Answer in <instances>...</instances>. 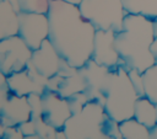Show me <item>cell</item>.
<instances>
[{
    "instance_id": "cell-1",
    "label": "cell",
    "mask_w": 157,
    "mask_h": 139,
    "mask_svg": "<svg viewBox=\"0 0 157 139\" xmlns=\"http://www.w3.org/2000/svg\"><path fill=\"white\" fill-rule=\"evenodd\" d=\"M47 15L49 41L71 66L82 68L92 58L96 27L82 15L78 5L65 0H53Z\"/></svg>"
},
{
    "instance_id": "cell-2",
    "label": "cell",
    "mask_w": 157,
    "mask_h": 139,
    "mask_svg": "<svg viewBox=\"0 0 157 139\" xmlns=\"http://www.w3.org/2000/svg\"><path fill=\"white\" fill-rule=\"evenodd\" d=\"M156 38L153 20L142 15L126 14L123 28L115 32V47L123 65L144 73L156 64L151 46Z\"/></svg>"
},
{
    "instance_id": "cell-3",
    "label": "cell",
    "mask_w": 157,
    "mask_h": 139,
    "mask_svg": "<svg viewBox=\"0 0 157 139\" xmlns=\"http://www.w3.org/2000/svg\"><path fill=\"white\" fill-rule=\"evenodd\" d=\"M63 130L66 139H123L119 123L96 101H88L80 112L71 114Z\"/></svg>"
},
{
    "instance_id": "cell-4",
    "label": "cell",
    "mask_w": 157,
    "mask_h": 139,
    "mask_svg": "<svg viewBox=\"0 0 157 139\" xmlns=\"http://www.w3.org/2000/svg\"><path fill=\"white\" fill-rule=\"evenodd\" d=\"M139 97L128 69L121 64L113 66L109 74L107 97L103 106L107 114L118 123L132 118L135 103Z\"/></svg>"
},
{
    "instance_id": "cell-5",
    "label": "cell",
    "mask_w": 157,
    "mask_h": 139,
    "mask_svg": "<svg viewBox=\"0 0 157 139\" xmlns=\"http://www.w3.org/2000/svg\"><path fill=\"white\" fill-rule=\"evenodd\" d=\"M78 7L96 30H114L118 32L123 28L126 15L123 0H81Z\"/></svg>"
},
{
    "instance_id": "cell-6",
    "label": "cell",
    "mask_w": 157,
    "mask_h": 139,
    "mask_svg": "<svg viewBox=\"0 0 157 139\" xmlns=\"http://www.w3.org/2000/svg\"><path fill=\"white\" fill-rule=\"evenodd\" d=\"M0 112L1 124L5 127L18 125L31 119V105L28 96H18L9 89L7 76L1 73L0 85Z\"/></svg>"
},
{
    "instance_id": "cell-7",
    "label": "cell",
    "mask_w": 157,
    "mask_h": 139,
    "mask_svg": "<svg viewBox=\"0 0 157 139\" xmlns=\"http://www.w3.org/2000/svg\"><path fill=\"white\" fill-rule=\"evenodd\" d=\"M33 50L18 36L0 39V73L6 76L26 69Z\"/></svg>"
},
{
    "instance_id": "cell-8",
    "label": "cell",
    "mask_w": 157,
    "mask_h": 139,
    "mask_svg": "<svg viewBox=\"0 0 157 139\" xmlns=\"http://www.w3.org/2000/svg\"><path fill=\"white\" fill-rule=\"evenodd\" d=\"M18 36L32 50L38 49L49 36V20L47 14L20 12Z\"/></svg>"
},
{
    "instance_id": "cell-9",
    "label": "cell",
    "mask_w": 157,
    "mask_h": 139,
    "mask_svg": "<svg viewBox=\"0 0 157 139\" xmlns=\"http://www.w3.org/2000/svg\"><path fill=\"white\" fill-rule=\"evenodd\" d=\"M110 70L112 68L101 65L92 58L82 68H80V71L86 80V89L83 92L87 95L90 101H96L104 106Z\"/></svg>"
},
{
    "instance_id": "cell-10",
    "label": "cell",
    "mask_w": 157,
    "mask_h": 139,
    "mask_svg": "<svg viewBox=\"0 0 157 139\" xmlns=\"http://www.w3.org/2000/svg\"><path fill=\"white\" fill-rule=\"evenodd\" d=\"M9 89L18 96H28L29 93H44L48 85V79L40 75L34 66L28 63L26 69L13 73L7 76Z\"/></svg>"
},
{
    "instance_id": "cell-11",
    "label": "cell",
    "mask_w": 157,
    "mask_h": 139,
    "mask_svg": "<svg viewBox=\"0 0 157 139\" xmlns=\"http://www.w3.org/2000/svg\"><path fill=\"white\" fill-rule=\"evenodd\" d=\"M42 112L44 121L56 129H63L72 114L67 98L48 89L42 93Z\"/></svg>"
},
{
    "instance_id": "cell-12",
    "label": "cell",
    "mask_w": 157,
    "mask_h": 139,
    "mask_svg": "<svg viewBox=\"0 0 157 139\" xmlns=\"http://www.w3.org/2000/svg\"><path fill=\"white\" fill-rule=\"evenodd\" d=\"M92 59L104 66L113 68L123 65L120 55L115 47V31L114 30H97L94 36V46Z\"/></svg>"
},
{
    "instance_id": "cell-13",
    "label": "cell",
    "mask_w": 157,
    "mask_h": 139,
    "mask_svg": "<svg viewBox=\"0 0 157 139\" xmlns=\"http://www.w3.org/2000/svg\"><path fill=\"white\" fill-rule=\"evenodd\" d=\"M63 58L53 46V43L49 41V38L44 39L42 46L33 50L32 58L29 63L34 66V69L47 79L54 76L58 74L60 66H61Z\"/></svg>"
},
{
    "instance_id": "cell-14",
    "label": "cell",
    "mask_w": 157,
    "mask_h": 139,
    "mask_svg": "<svg viewBox=\"0 0 157 139\" xmlns=\"http://www.w3.org/2000/svg\"><path fill=\"white\" fill-rule=\"evenodd\" d=\"M21 11L18 0H0V39L18 34Z\"/></svg>"
},
{
    "instance_id": "cell-15",
    "label": "cell",
    "mask_w": 157,
    "mask_h": 139,
    "mask_svg": "<svg viewBox=\"0 0 157 139\" xmlns=\"http://www.w3.org/2000/svg\"><path fill=\"white\" fill-rule=\"evenodd\" d=\"M47 89L56 91L63 97L67 98L74 93L83 92L86 89V80L78 69L75 74H72L70 76H63V75L56 74V75L49 77Z\"/></svg>"
},
{
    "instance_id": "cell-16",
    "label": "cell",
    "mask_w": 157,
    "mask_h": 139,
    "mask_svg": "<svg viewBox=\"0 0 157 139\" xmlns=\"http://www.w3.org/2000/svg\"><path fill=\"white\" fill-rule=\"evenodd\" d=\"M134 117L139 122H141L142 124H145L147 128H152L155 124H157L156 103H153L146 96L139 97V100L135 103Z\"/></svg>"
},
{
    "instance_id": "cell-17",
    "label": "cell",
    "mask_w": 157,
    "mask_h": 139,
    "mask_svg": "<svg viewBox=\"0 0 157 139\" xmlns=\"http://www.w3.org/2000/svg\"><path fill=\"white\" fill-rule=\"evenodd\" d=\"M123 139H150V128L139 122L135 117L119 123Z\"/></svg>"
},
{
    "instance_id": "cell-18",
    "label": "cell",
    "mask_w": 157,
    "mask_h": 139,
    "mask_svg": "<svg viewBox=\"0 0 157 139\" xmlns=\"http://www.w3.org/2000/svg\"><path fill=\"white\" fill-rule=\"evenodd\" d=\"M123 5L126 14L157 17V0H123Z\"/></svg>"
},
{
    "instance_id": "cell-19",
    "label": "cell",
    "mask_w": 157,
    "mask_h": 139,
    "mask_svg": "<svg viewBox=\"0 0 157 139\" xmlns=\"http://www.w3.org/2000/svg\"><path fill=\"white\" fill-rule=\"evenodd\" d=\"M145 96L157 105V63L142 73Z\"/></svg>"
},
{
    "instance_id": "cell-20",
    "label": "cell",
    "mask_w": 157,
    "mask_h": 139,
    "mask_svg": "<svg viewBox=\"0 0 157 139\" xmlns=\"http://www.w3.org/2000/svg\"><path fill=\"white\" fill-rule=\"evenodd\" d=\"M53 0H18L21 10L25 12L47 14Z\"/></svg>"
},
{
    "instance_id": "cell-21",
    "label": "cell",
    "mask_w": 157,
    "mask_h": 139,
    "mask_svg": "<svg viewBox=\"0 0 157 139\" xmlns=\"http://www.w3.org/2000/svg\"><path fill=\"white\" fill-rule=\"evenodd\" d=\"M67 101H69V105H70V108H71V112L72 114L74 113H77L80 112L83 106L90 101L87 95L85 92H77V93H74L71 95L70 97H67Z\"/></svg>"
},
{
    "instance_id": "cell-22",
    "label": "cell",
    "mask_w": 157,
    "mask_h": 139,
    "mask_svg": "<svg viewBox=\"0 0 157 139\" xmlns=\"http://www.w3.org/2000/svg\"><path fill=\"white\" fill-rule=\"evenodd\" d=\"M0 138L4 139H22L25 138L22 130L18 125H10L5 127L4 124H0Z\"/></svg>"
},
{
    "instance_id": "cell-23",
    "label": "cell",
    "mask_w": 157,
    "mask_h": 139,
    "mask_svg": "<svg viewBox=\"0 0 157 139\" xmlns=\"http://www.w3.org/2000/svg\"><path fill=\"white\" fill-rule=\"evenodd\" d=\"M129 71V76L131 79V82L136 90V92L139 93L140 97L145 96V90H144V81H142V73H140L136 69H130Z\"/></svg>"
},
{
    "instance_id": "cell-24",
    "label": "cell",
    "mask_w": 157,
    "mask_h": 139,
    "mask_svg": "<svg viewBox=\"0 0 157 139\" xmlns=\"http://www.w3.org/2000/svg\"><path fill=\"white\" fill-rule=\"evenodd\" d=\"M18 127H20V129L22 130L25 138H29V137H32V135H38V134H37V129H36V124H34L31 119L27 121V122H23V123L18 124Z\"/></svg>"
},
{
    "instance_id": "cell-25",
    "label": "cell",
    "mask_w": 157,
    "mask_h": 139,
    "mask_svg": "<svg viewBox=\"0 0 157 139\" xmlns=\"http://www.w3.org/2000/svg\"><path fill=\"white\" fill-rule=\"evenodd\" d=\"M151 52L153 53L155 59H156V63H157V36H156V38H155V41H153L152 46H151Z\"/></svg>"
},
{
    "instance_id": "cell-26",
    "label": "cell",
    "mask_w": 157,
    "mask_h": 139,
    "mask_svg": "<svg viewBox=\"0 0 157 139\" xmlns=\"http://www.w3.org/2000/svg\"><path fill=\"white\" fill-rule=\"evenodd\" d=\"M150 137H151V139H157V124H155L152 128H150Z\"/></svg>"
},
{
    "instance_id": "cell-27",
    "label": "cell",
    "mask_w": 157,
    "mask_h": 139,
    "mask_svg": "<svg viewBox=\"0 0 157 139\" xmlns=\"http://www.w3.org/2000/svg\"><path fill=\"white\" fill-rule=\"evenodd\" d=\"M152 20H153V25H155V32H156V36H157V17H155Z\"/></svg>"
},
{
    "instance_id": "cell-28",
    "label": "cell",
    "mask_w": 157,
    "mask_h": 139,
    "mask_svg": "<svg viewBox=\"0 0 157 139\" xmlns=\"http://www.w3.org/2000/svg\"><path fill=\"white\" fill-rule=\"evenodd\" d=\"M65 1H69V2H72V4H76V5H78L81 2V0H65Z\"/></svg>"
},
{
    "instance_id": "cell-29",
    "label": "cell",
    "mask_w": 157,
    "mask_h": 139,
    "mask_svg": "<svg viewBox=\"0 0 157 139\" xmlns=\"http://www.w3.org/2000/svg\"><path fill=\"white\" fill-rule=\"evenodd\" d=\"M156 109H157V105H156Z\"/></svg>"
}]
</instances>
